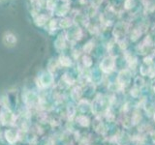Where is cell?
<instances>
[{
    "instance_id": "cell-6",
    "label": "cell",
    "mask_w": 155,
    "mask_h": 145,
    "mask_svg": "<svg viewBox=\"0 0 155 145\" xmlns=\"http://www.w3.org/2000/svg\"><path fill=\"white\" fill-rule=\"evenodd\" d=\"M46 21H47V17L45 16V14H40V16L36 18L37 25H43Z\"/></svg>"
},
{
    "instance_id": "cell-5",
    "label": "cell",
    "mask_w": 155,
    "mask_h": 145,
    "mask_svg": "<svg viewBox=\"0 0 155 145\" xmlns=\"http://www.w3.org/2000/svg\"><path fill=\"white\" fill-rule=\"evenodd\" d=\"M5 135H6V139L10 143H14L17 140V134L15 133L14 130H7L6 134H5Z\"/></svg>"
},
{
    "instance_id": "cell-1",
    "label": "cell",
    "mask_w": 155,
    "mask_h": 145,
    "mask_svg": "<svg viewBox=\"0 0 155 145\" xmlns=\"http://www.w3.org/2000/svg\"><path fill=\"white\" fill-rule=\"evenodd\" d=\"M114 67V60L111 57H106L101 63V69L105 72H110Z\"/></svg>"
},
{
    "instance_id": "cell-10",
    "label": "cell",
    "mask_w": 155,
    "mask_h": 145,
    "mask_svg": "<svg viewBox=\"0 0 155 145\" xmlns=\"http://www.w3.org/2000/svg\"><path fill=\"white\" fill-rule=\"evenodd\" d=\"M64 44H65V42H64V40H62L61 41V38H58V40L56 41V47H58V48H63L64 47Z\"/></svg>"
},
{
    "instance_id": "cell-3",
    "label": "cell",
    "mask_w": 155,
    "mask_h": 145,
    "mask_svg": "<svg viewBox=\"0 0 155 145\" xmlns=\"http://www.w3.org/2000/svg\"><path fill=\"white\" fill-rule=\"evenodd\" d=\"M52 82V76L51 74H47L45 72L40 77V83H42L43 86H48Z\"/></svg>"
},
{
    "instance_id": "cell-8",
    "label": "cell",
    "mask_w": 155,
    "mask_h": 145,
    "mask_svg": "<svg viewBox=\"0 0 155 145\" xmlns=\"http://www.w3.org/2000/svg\"><path fill=\"white\" fill-rule=\"evenodd\" d=\"M71 19L70 18H65L63 19V21H61L60 22V26L63 27V28H66V27H69L71 25Z\"/></svg>"
},
{
    "instance_id": "cell-7",
    "label": "cell",
    "mask_w": 155,
    "mask_h": 145,
    "mask_svg": "<svg viewBox=\"0 0 155 145\" xmlns=\"http://www.w3.org/2000/svg\"><path fill=\"white\" fill-rule=\"evenodd\" d=\"M60 63H61V65L62 66H64V67H68V66H70L71 65V61L70 59L68 57L66 56H62L60 57Z\"/></svg>"
},
{
    "instance_id": "cell-12",
    "label": "cell",
    "mask_w": 155,
    "mask_h": 145,
    "mask_svg": "<svg viewBox=\"0 0 155 145\" xmlns=\"http://www.w3.org/2000/svg\"><path fill=\"white\" fill-rule=\"evenodd\" d=\"M84 65L87 66V67H89L91 65V60H90V58L88 56H84Z\"/></svg>"
},
{
    "instance_id": "cell-13",
    "label": "cell",
    "mask_w": 155,
    "mask_h": 145,
    "mask_svg": "<svg viewBox=\"0 0 155 145\" xmlns=\"http://www.w3.org/2000/svg\"><path fill=\"white\" fill-rule=\"evenodd\" d=\"M154 91H155V86H154Z\"/></svg>"
},
{
    "instance_id": "cell-11",
    "label": "cell",
    "mask_w": 155,
    "mask_h": 145,
    "mask_svg": "<svg viewBox=\"0 0 155 145\" xmlns=\"http://www.w3.org/2000/svg\"><path fill=\"white\" fill-rule=\"evenodd\" d=\"M31 2L33 4L34 8H40V6L42 5V0H31Z\"/></svg>"
},
{
    "instance_id": "cell-4",
    "label": "cell",
    "mask_w": 155,
    "mask_h": 145,
    "mask_svg": "<svg viewBox=\"0 0 155 145\" xmlns=\"http://www.w3.org/2000/svg\"><path fill=\"white\" fill-rule=\"evenodd\" d=\"M4 43L7 46H14L17 43V38L15 37V35L11 33H8L4 36Z\"/></svg>"
},
{
    "instance_id": "cell-9",
    "label": "cell",
    "mask_w": 155,
    "mask_h": 145,
    "mask_svg": "<svg viewBox=\"0 0 155 145\" xmlns=\"http://www.w3.org/2000/svg\"><path fill=\"white\" fill-rule=\"evenodd\" d=\"M79 122H80V124L81 125H82V126H87L88 125V119L87 118H85L84 116H81V117H79Z\"/></svg>"
},
{
    "instance_id": "cell-2",
    "label": "cell",
    "mask_w": 155,
    "mask_h": 145,
    "mask_svg": "<svg viewBox=\"0 0 155 145\" xmlns=\"http://www.w3.org/2000/svg\"><path fill=\"white\" fill-rule=\"evenodd\" d=\"M130 80V72L128 71H122L119 74L118 76V81L121 84H127Z\"/></svg>"
}]
</instances>
